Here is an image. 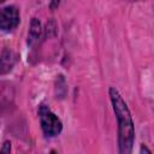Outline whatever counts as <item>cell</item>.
<instances>
[{
  "mask_svg": "<svg viewBox=\"0 0 154 154\" xmlns=\"http://www.w3.org/2000/svg\"><path fill=\"white\" fill-rule=\"evenodd\" d=\"M109 96L113 105V109L118 120V143L119 152L122 154H128L132 150L135 129L130 111L123 100L122 95L116 88H109Z\"/></svg>",
  "mask_w": 154,
  "mask_h": 154,
  "instance_id": "obj_1",
  "label": "cell"
},
{
  "mask_svg": "<svg viewBox=\"0 0 154 154\" xmlns=\"http://www.w3.org/2000/svg\"><path fill=\"white\" fill-rule=\"evenodd\" d=\"M38 117H40L42 131L47 137H54L60 134V131L63 129L61 122L47 106H45V105L40 106Z\"/></svg>",
  "mask_w": 154,
  "mask_h": 154,
  "instance_id": "obj_2",
  "label": "cell"
},
{
  "mask_svg": "<svg viewBox=\"0 0 154 154\" xmlns=\"http://www.w3.org/2000/svg\"><path fill=\"white\" fill-rule=\"evenodd\" d=\"M19 24V12L14 6H7L0 11V29L11 31Z\"/></svg>",
  "mask_w": 154,
  "mask_h": 154,
  "instance_id": "obj_3",
  "label": "cell"
},
{
  "mask_svg": "<svg viewBox=\"0 0 154 154\" xmlns=\"http://www.w3.org/2000/svg\"><path fill=\"white\" fill-rule=\"evenodd\" d=\"M41 36V24L38 19L32 18L31 24H30V30H29V36H28V43L30 46H34Z\"/></svg>",
  "mask_w": 154,
  "mask_h": 154,
  "instance_id": "obj_4",
  "label": "cell"
},
{
  "mask_svg": "<svg viewBox=\"0 0 154 154\" xmlns=\"http://www.w3.org/2000/svg\"><path fill=\"white\" fill-rule=\"evenodd\" d=\"M4 1H5V0H0V4H1V2H4Z\"/></svg>",
  "mask_w": 154,
  "mask_h": 154,
  "instance_id": "obj_5",
  "label": "cell"
}]
</instances>
